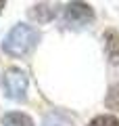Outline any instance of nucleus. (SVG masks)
Here are the masks:
<instances>
[{"label": "nucleus", "instance_id": "obj_1", "mask_svg": "<svg viewBox=\"0 0 119 126\" xmlns=\"http://www.w3.org/2000/svg\"><path fill=\"white\" fill-rule=\"evenodd\" d=\"M40 42V32L34 25H25V23H19L13 30L4 36L2 42V50L9 53L11 57H23L29 50L36 48V44Z\"/></svg>", "mask_w": 119, "mask_h": 126}, {"label": "nucleus", "instance_id": "obj_2", "mask_svg": "<svg viewBox=\"0 0 119 126\" xmlns=\"http://www.w3.org/2000/svg\"><path fill=\"white\" fill-rule=\"evenodd\" d=\"M2 84H4V90L11 99H25V90H27V76L23 69L19 67H11L4 72V78H2Z\"/></svg>", "mask_w": 119, "mask_h": 126}, {"label": "nucleus", "instance_id": "obj_3", "mask_svg": "<svg viewBox=\"0 0 119 126\" xmlns=\"http://www.w3.org/2000/svg\"><path fill=\"white\" fill-rule=\"evenodd\" d=\"M67 17L71 19V21L75 23H88L90 19L94 17L92 9H90L88 4H84V2H73V4L67 6Z\"/></svg>", "mask_w": 119, "mask_h": 126}, {"label": "nucleus", "instance_id": "obj_4", "mask_svg": "<svg viewBox=\"0 0 119 126\" xmlns=\"http://www.w3.org/2000/svg\"><path fill=\"white\" fill-rule=\"evenodd\" d=\"M105 38H107V53H109L111 61L119 63V32L111 30L105 34Z\"/></svg>", "mask_w": 119, "mask_h": 126}, {"label": "nucleus", "instance_id": "obj_5", "mask_svg": "<svg viewBox=\"0 0 119 126\" xmlns=\"http://www.w3.org/2000/svg\"><path fill=\"white\" fill-rule=\"evenodd\" d=\"M2 124L4 126H34V122H31V118L25 116V113L13 111V113H6V116L2 118Z\"/></svg>", "mask_w": 119, "mask_h": 126}, {"label": "nucleus", "instance_id": "obj_6", "mask_svg": "<svg viewBox=\"0 0 119 126\" xmlns=\"http://www.w3.org/2000/svg\"><path fill=\"white\" fill-rule=\"evenodd\" d=\"M44 126H73V122L69 116L61 111H50L44 116Z\"/></svg>", "mask_w": 119, "mask_h": 126}, {"label": "nucleus", "instance_id": "obj_7", "mask_svg": "<svg viewBox=\"0 0 119 126\" xmlns=\"http://www.w3.org/2000/svg\"><path fill=\"white\" fill-rule=\"evenodd\" d=\"M105 103H107V107H109V109H115V111H119V84H113V86L109 88Z\"/></svg>", "mask_w": 119, "mask_h": 126}, {"label": "nucleus", "instance_id": "obj_8", "mask_svg": "<svg viewBox=\"0 0 119 126\" xmlns=\"http://www.w3.org/2000/svg\"><path fill=\"white\" fill-rule=\"evenodd\" d=\"M88 126H119V120L109 113V116H98V118H94Z\"/></svg>", "mask_w": 119, "mask_h": 126}, {"label": "nucleus", "instance_id": "obj_9", "mask_svg": "<svg viewBox=\"0 0 119 126\" xmlns=\"http://www.w3.org/2000/svg\"><path fill=\"white\" fill-rule=\"evenodd\" d=\"M2 6H4V2H2V0H0V9H2Z\"/></svg>", "mask_w": 119, "mask_h": 126}]
</instances>
